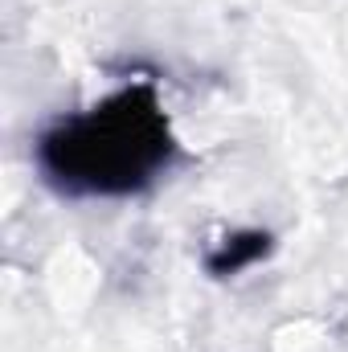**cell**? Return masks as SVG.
<instances>
[{
	"label": "cell",
	"instance_id": "2",
	"mask_svg": "<svg viewBox=\"0 0 348 352\" xmlns=\"http://www.w3.org/2000/svg\"><path fill=\"white\" fill-rule=\"evenodd\" d=\"M270 250H274V234L270 230H234L205 254V270L213 278H230V274H242L254 263H262Z\"/></svg>",
	"mask_w": 348,
	"mask_h": 352
},
{
	"label": "cell",
	"instance_id": "1",
	"mask_svg": "<svg viewBox=\"0 0 348 352\" xmlns=\"http://www.w3.org/2000/svg\"><path fill=\"white\" fill-rule=\"evenodd\" d=\"M33 160L45 184L62 197L119 201L148 192L173 173L180 144L156 87L131 82L87 111L54 119L37 135Z\"/></svg>",
	"mask_w": 348,
	"mask_h": 352
}]
</instances>
